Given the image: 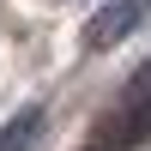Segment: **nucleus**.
Listing matches in <instances>:
<instances>
[{
  "label": "nucleus",
  "mask_w": 151,
  "mask_h": 151,
  "mask_svg": "<svg viewBox=\"0 0 151 151\" xmlns=\"http://www.w3.org/2000/svg\"><path fill=\"white\" fill-rule=\"evenodd\" d=\"M145 133H151V60L127 79V97H121V109L109 115L103 139L109 145H133V139H145Z\"/></svg>",
  "instance_id": "1"
},
{
  "label": "nucleus",
  "mask_w": 151,
  "mask_h": 151,
  "mask_svg": "<svg viewBox=\"0 0 151 151\" xmlns=\"http://www.w3.org/2000/svg\"><path fill=\"white\" fill-rule=\"evenodd\" d=\"M145 18H151V0H109V6L97 12L91 24H85V48H97V55H103V48L127 42V36L139 30Z\"/></svg>",
  "instance_id": "2"
},
{
  "label": "nucleus",
  "mask_w": 151,
  "mask_h": 151,
  "mask_svg": "<svg viewBox=\"0 0 151 151\" xmlns=\"http://www.w3.org/2000/svg\"><path fill=\"white\" fill-rule=\"evenodd\" d=\"M36 127H42V109H18V115L0 127V151H24L36 139Z\"/></svg>",
  "instance_id": "3"
}]
</instances>
